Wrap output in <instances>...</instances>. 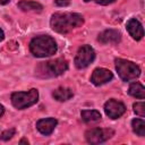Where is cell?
<instances>
[{
  "mask_svg": "<svg viewBox=\"0 0 145 145\" xmlns=\"http://www.w3.org/2000/svg\"><path fill=\"white\" fill-rule=\"evenodd\" d=\"M84 24L82 15L76 12H56L51 16V28L60 34H67Z\"/></svg>",
  "mask_w": 145,
  "mask_h": 145,
  "instance_id": "cell-1",
  "label": "cell"
},
{
  "mask_svg": "<svg viewBox=\"0 0 145 145\" xmlns=\"http://www.w3.org/2000/svg\"><path fill=\"white\" fill-rule=\"evenodd\" d=\"M29 50L36 58H44L54 54L58 50L54 39L49 35H39L29 42Z\"/></svg>",
  "mask_w": 145,
  "mask_h": 145,
  "instance_id": "cell-2",
  "label": "cell"
},
{
  "mask_svg": "<svg viewBox=\"0 0 145 145\" xmlns=\"http://www.w3.org/2000/svg\"><path fill=\"white\" fill-rule=\"evenodd\" d=\"M68 69V61L63 58H58L46 62H41L36 69L37 75L42 77H57L62 75Z\"/></svg>",
  "mask_w": 145,
  "mask_h": 145,
  "instance_id": "cell-3",
  "label": "cell"
},
{
  "mask_svg": "<svg viewBox=\"0 0 145 145\" xmlns=\"http://www.w3.org/2000/svg\"><path fill=\"white\" fill-rule=\"evenodd\" d=\"M116 70L119 75V77L123 82H131L136 78L139 77L140 75V69L139 67L134 63L133 61L125 60V59H116Z\"/></svg>",
  "mask_w": 145,
  "mask_h": 145,
  "instance_id": "cell-4",
  "label": "cell"
},
{
  "mask_svg": "<svg viewBox=\"0 0 145 145\" xmlns=\"http://www.w3.org/2000/svg\"><path fill=\"white\" fill-rule=\"evenodd\" d=\"M37 100L39 92L35 88H32L27 92H15L11 94V103L18 110H23L34 105Z\"/></svg>",
  "mask_w": 145,
  "mask_h": 145,
  "instance_id": "cell-5",
  "label": "cell"
},
{
  "mask_svg": "<svg viewBox=\"0 0 145 145\" xmlns=\"http://www.w3.org/2000/svg\"><path fill=\"white\" fill-rule=\"evenodd\" d=\"M95 59V51L91 45H82L75 57V66L78 69L86 68L88 65H91Z\"/></svg>",
  "mask_w": 145,
  "mask_h": 145,
  "instance_id": "cell-6",
  "label": "cell"
},
{
  "mask_svg": "<svg viewBox=\"0 0 145 145\" xmlns=\"http://www.w3.org/2000/svg\"><path fill=\"white\" fill-rule=\"evenodd\" d=\"M113 135L111 129H102V128H92L85 133V138L89 144H100L108 140Z\"/></svg>",
  "mask_w": 145,
  "mask_h": 145,
  "instance_id": "cell-7",
  "label": "cell"
},
{
  "mask_svg": "<svg viewBox=\"0 0 145 145\" xmlns=\"http://www.w3.org/2000/svg\"><path fill=\"white\" fill-rule=\"evenodd\" d=\"M104 111H105V114L109 118L117 119V118H120L125 113L126 106H125V104L122 102H120L118 100H114V99H111V100L105 102Z\"/></svg>",
  "mask_w": 145,
  "mask_h": 145,
  "instance_id": "cell-8",
  "label": "cell"
},
{
  "mask_svg": "<svg viewBox=\"0 0 145 145\" xmlns=\"http://www.w3.org/2000/svg\"><path fill=\"white\" fill-rule=\"evenodd\" d=\"M112 78H113V74L109 69H105V68H96L93 71L92 76H91V82L94 85L100 86V85H103V84L110 82Z\"/></svg>",
  "mask_w": 145,
  "mask_h": 145,
  "instance_id": "cell-9",
  "label": "cell"
},
{
  "mask_svg": "<svg viewBox=\"0 0 145 145\" xmlns=\"http://www.w3.org/2000/svg\"><path fill=\"white\" fill-rule=\"evenodd\" d=\"M126 28L128 31V33L130 34V36L136 40L139 41L143 39L144 36V29H143V25L139 23V20H137L136 18H130L127 24H126Z\"/></svg>",
  "mask_w": 145,
  "mask_h": 145,
  "instance_id": "cell-10",
  "label": "cell"
},
{
  "mask_svg": "<svg viewBox=\"0 0 145 145\" xmlns=\"http://www.w3.org/2000/svg\"><path fill=\"white\" fill-rule=\"evenodd\" d=\"M97 40L103 44H117L121 40V34L117 29H105L99 34Z\"/></svg>",
  "mask_w": 145,
  "mask_h": 145,
  "instance_id": "cell-11",
  "label": "cell"
},
{
  "mask_svg": "<svg viewBox=\"0 0 145 145\" xmlns=\"http://www.w3.org/2000/svg\"><path fill=\"white\" fill-rule=\"evenodd\" d=\"M58 125L57 119L54 118H45V119H40L39 121H36V129L45 136H49L52 134V131L54 130L56 126Z\"/></svg>",
  "mask_w": 145,
  "mask_h": 145,
  "instance_id": "cell-12",
  "label": "cell"
},
{
  "mask_svg": "<svg viewBox=\"0 0 145 145\" xmlns=\"http://www.w3.org/2000/svg\"><path fill=\"white\" fill-rule=\"evenodd\" d=\"M18 8L22 9L23 11H35V12H41L43 10V6L36 1L32 0H20L18 2Z\"/></svg>",
  "mask_w": 145,
  "mask_h": 145,
  "instance_id": "cell-13",
  "label": "cell"
},
{
  "mask_svg": "<svg viewBox=\"0 0 145 145\" xmlns=\"http://www.w3.org/2000/svg\"><path fill=\"white\" fill-rule=\"evenodd\" d=\"M52 96L54 97V100L60 101V102H65L70 100L74 96V93L70 88L67 87H58L52 92Z\"/></svg>",
  "mask_w": 145,
  "mask_h": 145,
  "instance_id": "cell-14",
  "label": "cell"
},
{
  "mask_svg": "<svg viewBox=\"0 0 145 145\" xmlns=\"http://www.w3.org/2000/svg\"><path fill=\"white\" fill-rule=\"evenodd\" d=\"M128 93H129V95H131L136 99H144L145 97V88L138 82L130 84V86L128 88Z\"/></svg>",
  "mask_w": 145,
  "mask_h": 145,
  "instance_id": "cell-15",
  "label": "cell"
},
{
  "mask_svg": "<svg viewBox=\"0 0 145 145\" xmlns=\"http://www.w3.org/2000/svg\"><path fill=\"white\" fill-rule=\"evenodd\" d=\"M80 117L87 123L101 120V113L96 110H83L80 112Z\"/></svg>",
  "mask_w": 145,
  "mask_h": 145,
  "instance_id": "cell-16",
  "label": "cell"
},
{
  "mask_svg": "<svg viewBox=\"0 0 145 145\" xmlns=\"http://www.w3.org/2000/svg\"><path fill=\"white\" fill-rule=\"evenodd\" d=\"M131 127L136 135H138L140 137L145 136V121L143 119H139V118L134 119L131 121Z\"/></svg>",
  "mask_w": 145,
  "mask_h": 145,
  "instance_id": "cell-17",
  "label": "cell"
},
{
  "mask_svg": "<svg viewBox=\"0 0 145 145\" xmlns=\"http://www.w3.org/2000/svg\"><path fill=\"white\" fill-rule=\"evenodd\" d=\"M134 112L140 117H145V104L144 102H136L133 105Z\"/></svg>",
  "mask_w": 145,
  "mask_h": 145,
  "instance_id": "cell-18",
  "label": "cell"
},
{
  "mask_svg": "<svg viewBox=\"0 0 145 145\" xmlns=\"http://www.w3.org/2000/svg\"><path fill=\"white\" fill-rule=\"evenodd\" d=\"M14 135H15V129H14V128H10V129L5 130V131L1 134L0 138H1L2 140H9Z\"/></svg>",
  "mask_w": 145,
  "mask_h": 145,
  "instance_id": "cell-19",
  "label": "cell"
},
{
  "mask_svg": "<svg viewBox=\"0 0 145 145\" xmlns=\"http://www.w3.org/2000/svg\"><path fill=\"white\" fill-rule=\"evenodd\" d=\"M85 2H89V1H93L95 3H99V5H102V6H106V5H110V3H113L116 0H84Z\"/></svg>",
  "mask_w": 145,
  "mask_h": 145,
  "instance_id": "cell-20",
  "label": "cell"
},
{
  "mask_svg": "<svg viewBox=\"0 0 145 145\" xmlns=\"http://www.w3.org/2000/svg\"><path fill=\"white\" fill-rule=\"evenodd\" d=\"M54 2L59 7H66V6H68L70 3V0H56Z\"/></svg>",
  "mask_w": 145,
  "mask_h": 145,
  "instance_id": "cell-21",
  "label": "cell"
},
{
  "mask_svg": "<svg viewBox=\"0 0 145 145\" xmlns=\"http://www.w3.org/2000/svg\"><path fill=\"white\" fill-rule=\"evenodd\" d=\"M3 112H5V108H3V105L0 104V117L3 114Z\"/></svg>",
  "mask_w": 145,
  "mask_h": 145,
  "instance_id": "cell-22",
  "label": "cell"
},
{
  "mask_svg": "<svg viewBox=\"0 0 145 145\" xmlns=\"http://www.w3.org/2000/svg\"><path fill=\"white\" fill-rule=\"evenodd\" d=\"M3 37H5V34H3V31L0 28V41H2L3 40Z\"/></svg>",
  "mask_w": 145,
  "mask_h": 145,
  "instance_id": "cell-23",
  "label": "cell"
},
{
  "mask_svg": "<svg viewBox=\"0 0 145 145\" xmlns=\"http://www.w3.org/2000/svg\"><path fill=\"white\" fill-rule=\"evenodd\" d=\"M10 0H0V5H6V3H8Z\"/></svg>",
  "mask_w": 145,
  "mask_h": 145,
  "instance_id": "cell-24",
  "label": "cell"
},
{
  "mask_svg": "<svg viewBox=\"0 0 145 145\" xmlns=\"http://www.w3.org/2000/svg\"><path fill=\"white\" fill-rule=\"evenodd\" d=\"M19 144H28V140H26V139H22V140L19 142Z\"/></svg>",
  "mask_w": 145,
  "mask_h": 145,
  "instance_id": "cell-25",
  "label": "cell"
}]
</instances>
